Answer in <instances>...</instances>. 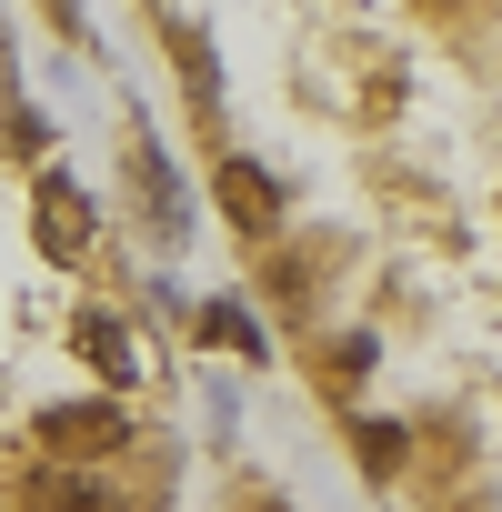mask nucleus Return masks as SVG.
<instances>
[{
	"label": "nucleus",
	"instance_id": "f257e3e1",
	"mask_svg": "<svg viewBox=\"0 0 502 512\" xmlns=\"http://www.w3.org/2000/svg\"><path fill=\"white\" fill-rule=\"evenodd\" d=\"M41 432H51L61 452H111V442H121V412H41Z\"/></svg>",
	"mask_w": 502,
	"mask_h": 512
},
{
	"label": "nucleus",
	"instance_id": "f03ea898",
	"mask_svg": "<svg viewBox=\"0 0 502 512\" xmlns=\"http://www.w3.org/2000/svg\"><path fill=\"white\" fill-rule=\"evenodd\" d=\"M221 191H231V221H251V231L272 221V181L251 171V161H231V171H221Z\"/></svg>",
	"mask_w": 502,
	"mask_h": 512
},
{
	"label": "nucleus",
	"instance_id": "7ed1b4c3",
	"mask_svg": "<svg viewBox=\"0 0 502 512\" xmlns=\"http://www.w3.org/2000/svg\"><path fill=\"white\" fill-rule=\"evenodd\" d=\"M81 352H91L111 382H131V372H141V362H131V342H121V322H81Z\"/></svg>",
	"mask_w": 502,
	"mask_h": 512
},
{
	"label": "nucleus",
	"instance_id": "20e7f679",
	"mask_svg": "<svg viewBox=\"0 0 502 512\" xmlns=\"http://www.w3.org/2000/svg\"><path fill=\"white\" fill-rule=\"evenodd\" d=\"M41 502H51V512H101V482H81V472H41Z\"/></svg>",
	"mask_w": 502,
	"mask_h": 512
}]
</instances>
